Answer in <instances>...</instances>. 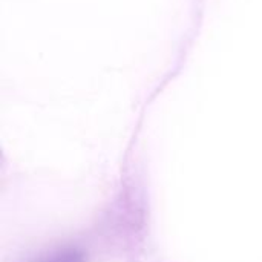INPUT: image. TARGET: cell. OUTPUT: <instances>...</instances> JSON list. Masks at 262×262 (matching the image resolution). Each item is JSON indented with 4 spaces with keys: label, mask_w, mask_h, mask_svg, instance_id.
I'll use <instances>...</instances> for the list:
<instances>
[{
    "label": "cell",
    "mask_w": 262,
    "mask_h": 262,
    "mask_svg": "<svg viewBox=\"0 0 262 262\" xmlns=\"http://www.w3.org/2000/svg\"><path fill=\"white\" fill-rule=\"evenodd\" d=\"M31 262H86V255L77 247H63L45 253Z\"/></svg>",
    "instance_id": "cell-1"
}]
</instances>
